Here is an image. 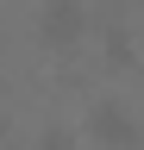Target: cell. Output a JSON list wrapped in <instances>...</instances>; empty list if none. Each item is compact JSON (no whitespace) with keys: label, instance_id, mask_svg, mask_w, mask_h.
<instances>
[{"label":"cell","instance_id":"obj_4","mask_svg":"<svg viewBox=\"0 0 144 150\" xmlns=\"http://www.w3.org/2000/svg\"><path fill=\"white\" fill-rule=\"evenodd\" d=\"M38 150H75V131H69V125H50L38 138Z\"/></svg>","mask_w":144,"mask_h":150},{"label":"cell","instance_id":"obj_2","mask_svg":"<svg viewBox=\"0 0 144 150\" xmlns=\"http://www.w3.org/2000/svg\"><path fill=\"white\" fill-rule=\"evenodd\" d=\"M38 31H44V44H57V50L82 44L88 38V6L82 0H44L38 6Z\"/></svg>","mask_w":144,"mask_h":150},{"label":"cell","instance_id":"obj_3","mask_svg":"<svg viewBox=\"0 0 144 150\" xmlns=\"http://www.w3.org/2000/svg\"><path fill=\"white\" fill-rule=\"evenodd\" d=\"M106 56H113V63H132V38H125V25H106Z\"/></svg>","mask_w":144,"mask_h":150},{"label":"cell","instance_id":"obj_1","mask_svg":"<svg viewBox=\"0 0 144 150\" xmlns=\"http://www.w3.org/2000/svg\"><path fill=\"white\" fill-rule=\"evenodd\" d=\"M82 125H88V138L100 150H138V112L125 100H94Z\"/></svg>","mask_w":144,"mask_h":150},{"label":"cell","instance_id":"obj_5","mask_svg":"<svg viewBox=\"0 0 144 150\" xmlns=\"http://www.w3.org/2000/svg\"><path fill=\"white\" fill-rule=\"evenodd\" d=\"M0 138H6V112H0Z\"/></svg>","mask_w":144,"mask_h":150}]
</instances>
